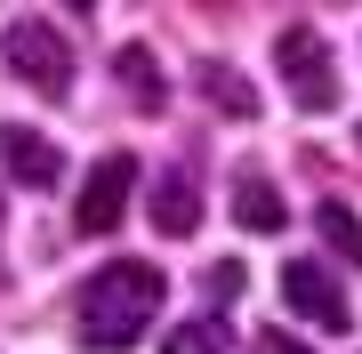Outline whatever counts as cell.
<instances>
[{
	"label": "cell",
	"mask_w": 362,
	"mask_h": 354,
	"mask_svg": "<svg viewBox=\"0 0 362 354\" xmlns=\"http://www.w3.org/2000/svg\"><path fill=\"white\" fill-rule=\"evenodd\" d=\"M161 298H169V274H161V266H145V258H113V266H97V274L81 282L73 322H81V338H89V346L121 354L129 338H145V322L161 314Z\"/></svg>",
	"instance_id": "obj_1"
},
{
	"label": "cell",
	"mask_w": 362,
	"mask_h": 354,
	"mask_svg": "<svg viewBox=\"0 0 362 354\" xmlns=\"http://www.w3.org/2000/svg\"><path fill=\"white\" fill-rule=\"evenodd\" d=\"M0 57H8V73L25 81V89H40V97L73 89V49H65V33L40 25V16H16V25L0 33Z\"/></svg>",
	"instance_id": "obj_2"
},
{
	"label": "cell",
	"mask_w": 362,
	"mask_h": 354,
	"mask_svg": "<svg viewBox=\"0 0 362 354\" xmlns=\"http://www.w3.org/2000/svg\"><path fill=\"white\" fill-rule=\"evenodd\" d=\"M274 65H282L290 97H298L306 113H330V105H338V65H330V49H322L314 25H290L282 40H274Z\"/></svg>",
	"instance_id": "obj_3"
},
{
	"label": "cell",
	"mask_w": 362,
	"mask_h": 354,
	"mask_svg": "<svg viewBox=\"0 0 362 354\" xmlns=\"http://www.w3.org/2000/svg\"><path fill=\"white\" fill-rule=\"evenodd\" d=\"M282 298H290V306H298L306 322L338 330V338L354 330V298H346V282H338L322 258H290V266H282Z\"/></svg>",
	"instance_id": "obj_4"
},
{
	"label": "cell",
	"mask_w": 362,
	"mask_h": 354,
	"mask_svg": "<svg viewBox=\"0 0 362 354\" xmlns=\"http://www.w3.org/2000/svg\"><path fill=\"white\" fill-rule=\"evenodd\" d=\"M129 194H137V153H105L89 177H81V210L73 225L81 234H113L121 218H129Z\"/></svg>",
	"instance_id": "obj_5"
},
{
	"label": "cell",
	"mask_w": 362,
	"mask_h": 354,
	"mask_svg": "<svg viewBox=\"0 0 362 354\" xmlns=\"http://www.w3.org/2000/svg\"><path fill=\"white\" fill-rule=\"evenodd\" d=\"M0 170H8L16 185H57L65 161H57V145L40 129H0Z\"/></svg>",
	"instance_id": "obj_6"
},
{
	"label": "cell",
	"mask_w": 362,
	"mask_h": 354,
	"mask_svg": "<svg viewBox=\"0 0 362 354\" xmlns=\"http://www.w3.org/2000/svg\"><path fill=\"white\" fill-rule=\"evenodd\" d=\"M233 218H242L250 225V234H282V185H274L266 170H242V177H233Z\"/></svg>",
	"instance_id": "obj_7"
},
{
	"label": "cell",
	"mask_w": 362,
	"mask_h": 354,
	"mask_svg": "<svg viewBox=\"0 0 362 354\" xmlns=\"http://www.w3.org/2000/svg\"><path fill=\"white\" fill-rule=\"evenodd\" d=\"M153 225H161L169 242H185V234L202 225V194H194V177H161V185H153Z\"/></svg>",
	"instance_id": "obj_8"
},
{
	"label": "cell",
	"mask_w": 362,
	"mask_h": 354,
	"mask_svg": "<svg viewBox=\"0 0 362 354\" xmlns=\"http://www.w3.org/2000/svg\"><path fill=\"white\" fill-rule=\"evenodd\" d=\"M113 73H121V89H129L145 113H161V97H169V89H161V65H153V49H137V40H129V49L113 57Z\"/></svg>",
	"instance_id": "obj_9"
},
{
	"label": "cell",
	"mask_w": 362,
	"mask_h": 354,
	"mask_svg": "<svg viewBox=\"0 0 362 354\" xmlns=\"http://www.w3.org/2000/svg\"><path fill=\"white\" fill-rule=\"evenodd\" d=\"M202 97H218L233 121H250V113H258V89H250L233 65H202Z\"/></svg>",
	"instance_id": "obj_10"
},
{
	"label": "cell",
	"mask_w": 362,
	"mask_h": 354,
	"mask_svg": "<svg viewBox=\"0 0 362 354\" xmlns=\"http://www.w3.org/2000/svg\"><path fill=\"white\" fill-rule=\"evenodd\" d=\"M314 225H322V242H330L346 266H362V218L346 210V201H322V210H314Z\"/></svg>",
	"instance_id": "obj_11"
},
{
	"label": "cell",
	"mask_w": 362,
	"mask_h": 354,
	"mask_svg": "<svg viewBox=\"0 0 362 354\" xmlns=\"http://www.w3.org/2000/svg\"><path fill=\"white\" fill-rule=\"evenodd\" d=\"M161 354H226V322L218 314H194V322H177L161 338Z\"/></svg>",
	"instance_id": "obj_12"
},
{
	"label": "cell",
	"mask_w": 362,
	"mask_h": 354,
	"mask_svg": "<svg viewBox=\"0 0 362 354\" xmlns=\"http://www.w3.org/2000/svg\"><path fill=\"white\" fill-rule=\"evenodd\" d=\"M233 290H242V258H218V266H209V274H202V298H233Z\"/></svg>",
	"instance_id": "obj_13"
},
{
	"label": "cell",
	"mask_w": 362,
	"mask_h": 354,
	"mask_svg": "<svg viewBox=\"0 0 362 354\" xmlns=\"http://www.w3.org/2000/svg\"><path fill=\"white\" fill-rule=\"evenodd\" d=\"M250 354H306V346H298V338H282V330H266V338L250 346Z\"/></svg>",
	"instance_id": "obj_14"
},
{
	"label": "cell",
	"mask_w": 362,
	"mask_h": 354,
	"mask_svg": "<svg viewBox=\"0 0 362 354\" xmlns=\"http://www.w3.org/2000/svg\"><path fill=\"white\" fill-rule=\"evenodd\" d=\"M354 145H362V129H354Z\"/></svg>",
	"instance_id": "obj_15"
}]
</instances>
